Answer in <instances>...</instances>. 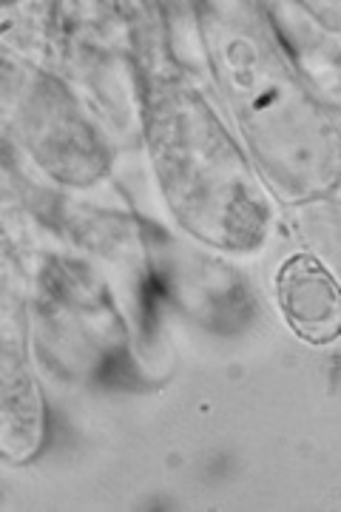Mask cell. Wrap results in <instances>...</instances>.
Instances as JSON below:
<instances>
[{
    "label": "cell",
    "instance_id": "6da1fadb",
    "mask_svg": "<svg viewBox=\"0 0 341 512\" xmlns=\"http://www.w3.org/2000/svg\"><path fill=\"white\" fill-rule=\"evenodd\" d=\"M279 305L290 328L313 345L341 333V291L313 256H293L279 274Z\"/></svg>",
    "mask_w": 341,
    "mask_h": 512
}]
</instances>
